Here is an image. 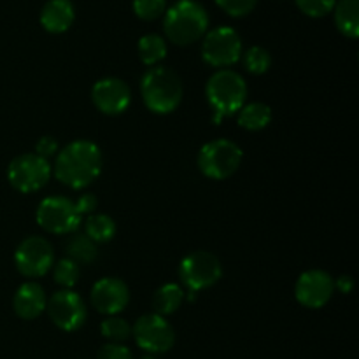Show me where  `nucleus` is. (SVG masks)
I'll use <instances>...</instances> for the list:
<instances>
[{"label": "nucleus", "instance_id": "nucleus-5", "mask_svg": "<svg viewBox=\"0 0 359 359\" xmlns=\"http://www.w3.org/2000/svg\"><path fill=\"white\" fill-rule=\"evenodd\" d=\"M242 158L244 153L237 144L228 139H216L200 147L196 163L205 177L212 181H223L238 170Z\"/></svg>", "mask_w": 359, "mask_h": 359}, {"label": "nucleus", "instance_id": "nucleus-22", "mask_svg": "<svg viewBox=\"0 0 359 359\" xmlns=\"http://www.w3.org/2000/svg\"><path fill=\"white\" fill-rule=\"evenodd\" d=\"M116 231H118V228H116L114 219L107 214H91L84 223V235L90 237L97 245L111 242Z\"/></svg>", "mask_w": 359, "mask_h": 359}, {"label": "nucleus", "instance_id": "nucleus-7", "mask_svg": "<svg viewBox=\"0 0 359 359\" xmlns=\"http://www.w3.org/2000/svg\"><path fill=\"white\" fill-rule=\"evenodd\" d=\"M35 219L48 233L70 235L79 230L83 217L77 214L74 200L67 196H48L39 203Z\"/></svg>", "mask_w": 359, "mask_h": 359}, {"label": "nucleus", "instance_id": "nucleus-18", "mask_svg": "<svg viewBox=\"0 0 359 359\" xmlns=\"http://www.w3.org/2000/svg\"><path fill=\"white\" fill-rule=\"evenodd\" d=\"M184 298L186 293L179 284L167 283L154 291L151 305H153L154 314L163 316L165 318V316H170L174 314V312H177L179 309H181Z\"/></svg>", "mask_w": 359, "mask_h": 359}, {"label": "nucleus", "instance_id": "nucleus-28", "mask_svg": "<svg viewBox=\"0 0 359 359\" xmlns=\"http://www.w3.org/2000/svg\"><path fill=\"white\" fill-rule=\"evenodd\" d=\"M298 9L311 18H325L335 7L337 0H294Z\"/></svg>", "mask_w": 359, "mask_h": 359}, {"label": "nucleus", "instance_id": "nucleus-2", "mask_svg": "<svg viewBox=\"0 0 359 359\" xmlns=\"http://www.w3.org/2000/svg\"><path fill=\"white\" fill-rule=\"evenodd\" d=\"M209 28V14L196 0H177L163 14L165 37L177 46L200 41Z\"/></svg>", "mask_w": 359, "mask_h": 359}, {"label": "nucleus", "instance_id": "nucleus-34", "mask_svg": "<svg viewBox=\"0 0 359 359\" xmlns=\"http://www.w3.org/2000/svg\"><path fill=\"white\" fill-rule=\"evenodd\" d=\"M142 359H154V356H153V354H147V356H144Z\"/></svg>", "mask_w": 359, "mask_h": 359}, {"label": "nucleus", "instance_id": "nucleus-9", "mask_svg": "<svg viewBox=\"0 0 359 359\" xmlns=\"http://www.w3.org/2000/svg\"><path fill=\"white\" fill-rule=\"evenodd\" d=\"M132 337L135 344L147 354H163L174 347L175 332L174 326L154 312L140 316L132 326Z\"/></svg>", "mask_w": 359, "mask_h": 359}, {"label": "nucleus", "instance_id": "nucleus-33", "mask_svg": "<svg viewBox=\"0 0 359 359\" xmlns=\"http://www.w3.org/2000/svg\"><path fill=\"white\" fill-rule=\"evenodd\" d=\"M333 283H335V290H339L344 294H349L354 290V279L351 276H340Z\"/></svg>", "mask_w": 359, "mask_h": 359}, {"label": "nucleus", "instance_id": "nucleus-30", "mask_svg": "<svg viewBox=\"0 0 359 359\" xmlns=\"http://www.w3.org/2000/svg\"><path fill=\"white\" fill-rule=\"evenodd\" d=\"M98 359H133L132 351L125 344H104L98 351Z\"/></svg>", "mask_w": 359, "mask_h": 359}, {"label": "nucleus", "instance_id": "nucleus-23", "mask_svg": "<svg viewBox=\"0 0 359 359\" xmlns=\"http://www.w3.org/2000/svg\"><path fill=\"white\" fill-rule=\"evenodd\" d=\"M137 53L144 65L156 67L167 56V42L158 34H146L139 39Z\"/></svg>", "mask_w": 359, "mask_h": 359}, {"label": "nucleus", "instance_id": "nucleus-6", "mask_svg": "<svg viewBox=\"0 0 359 359\" xmlns=\"http://www.w3.org/2000/svg\"><path fill=\"white\" fill-rule=\"evenodd\" d=\"M53 174L49 160H44L35 153H23L14 158L7 167V181L16 191L35 193L44 188Z\"/></svg>", "mask_w": 359, "mask_h": 359}, {"label": "nucleus", "instance_id": "nucleus-31", "mask_svg": "<svg viewBox=\"0 0 359 359\" xmlns=\"http://www.w3.org/2000/svg\"><path fill=\"white\" fill-rule=\"evenodd\" d=\"M58 151H60V146H58V140H56L55 137L44 135L37 140V144H35V154H39V156L44 158V160H49V158L56 156Z\"/></svg>", "mask_w": 359, "mask_h": 359}, {"label": "nucleus", "instance_id": "nucleus-19", "mask_svg": "<svg viewBox=\"0 0 359 359\" xmlns=\"http://www.w3.org/2000/svg\"><path fill=\"white\" fill-rule=\"evenodd\" d=\"M272 121V109L263 102H251V104L242 105L237 112V123L241 128L249 132H259L266 128Z\"/></svg>", "mask_w": 359, "mask_h": 359}, {"label": "nucleus", "instance_id": "nucleus-26", "mask_svg": "<svg viewBox=\"0 0 359 359\" xmlns=\"http://www.w3.org/2000/svg\"><path fill=\"white\" fill-rule=\"evenodd\" d=\"M53 277H55V283L63 290H72L79 283L81 269L70 258H62L53 265Z\"/></svg>", "mask_w": 359, "mask_h": 359}, {"label": "nucleus", "instance_id": "nucleus-17", "mask_svg": "<svg viewBox=\"0 0 359 359\" xmlns=\"http://www.w3.org/2000/svg\"><path fill=\"white\" fill-rule=\"evenodd\" d=\"M76 9L70 0H48L41 11V25L49 34H63L72 27Z\"/></svg>", "mask_w": 359, "mask_h": 359}, {"label": "nucleus", "instance_id": "nucleus-32", "mask_svg": "<svg viewBox=\"0 0 359 359\" xmlns=\"http://www.w3.org/2000/svg\"><path fill=\"white\" fill-rule=\"evenodd\" d=\"M74 205H76L77 214L81 217L83 216H91L95 214L98 207V200L93 193H83V195L77 196V200H74Z\"/></svg>", "mask_w": 359, "mask_h": 359}, {"label": "nucleus", "instance_id": "nucleus-13", "mask_svg": "<svg viewBox=\"0 0 359 359\" xmlns=\"http://www.w3.org/2000/svg\"><path fill=\"white\" fill-rule=\"evenodd\" d=\"M335 283L325 270H307L302 273L294 286L298 304L307 309H323L333 297Z\"/></svg>", "mask_w": 359, "mask_h": 359}, {"label": "nucleus", "instance_id": "nucleus-25", "mask_svg": "<svg viewBox=\"0 0 359 359\" xmlns=\"http://www.w3.org/2000/svg\"><path fill=\"white\" fill-rule=\"evenodd\" d=\"M241 58L244 60V67L248 69V72L255 74V76L266 74L272 67V55L269 53V49L262 48V46H252L248 51L242 53Z\"/></svg>", "mask_w": 359, "mask_h": 359}, {"label": "nucleus", "instance_id": "nucleus-4", "mask_svg": "<svg viewBox=\"0 0 359 359\" xmlns=\"http://www.w3.org/2000/svg\"><path fill=\"white\" fill-rule=\"evenodd\" d=\"M205 97L214 112V123L237 114L248 98V84L238 72L221 69L209 77Z\"/></svg>", "mask_w": 359, "mask_h": 359}, {"label": "nucleus", "instance_id": "nucleus-14", "mask_svg": "<svg viewBox=\"0 0 359 359\" xmlns=\"http://www.w3.org/2000/svg\"><path fill=\"white\" fill-rule=\"evenodd\" d=\"M93 105L107 116H119L132 104V90L119 77H104L91 90Z\"/></svg>", "mask_w": 359, "mask_h": 359}, {"label": "nucleus", "instance_id": "nucleus-3", "mask_svg": "<svg viewBox=\"0 0 359 359\" xmlns=\"http://www.w3.org/2000/svg\"><path fill=\"white\" fill-rule=\"evenodd\" d=\"M140 95L154 114H170L181 105L182 81L172 69L163 65L149 67L140 79Z\"/></svg>", "mask_w": 359, "mask_h": 359}, {"label": "nucleus", "instance_id": "nucleus-24", "mask_svg": "<svg viewBox=\"0 0 359 359\" xmlns=\"http://www.w3.org/2000/svg\"><path fill=\"white\" fill-rule=\"evenodd\" d=\"M100 333L105 340L112 344H123L132 337V326L119 316H107L100 323Z\"/></svg>", "mask_w": 359, "mask_h": 359}, {"label": "nucleus", "instance_id": "nucleus-21", "mask_svg": "<svg viewBox=\"0 0 359 359\" xmlns=\"http://www.w3.org/2000/svg\"><path fill=\"white\" fill-rule=\"evenodd\" d=\"M65 252L67 258L76 262L79 266L90 265V263H93L97 259L98 245L90 237L76 231V233H70L69 241L65 244Z\"/></svg>", "mask_w": 359, "mask_h": 359}, {"label": "nucleus", "instance_id": "nucleus-12", "mask_svg": "<svg viewBox=\"0 0 359 359\" xmlns=\"http://www.w3.org/2000/svg\"><path fill=\"white\" fill-rule=\"evenodd\" d=\"M46 312L53 325L67 333L81 330L88 319L86 304L74 290H60L53 293L48 298Z\"/></svg>", "mask_w": 359, "mask_h": 359}, {"label": "nucleus", "instance_id": "nucleus-20", "mask_svg": "<svg viewBox=\"0 0 359 359\" xmlns=\"http://www.w3.org/2000/svg\"><path fill=\"white\" fill-rule=\"evenodd\" d=\"M335 25L340 34L349 39H358L359 35V0H337Z\"/></svg>", "mask_w": 359, "mask_h": 359}, {"label": "nucleus", "instance_id": "nucleus-1", "mask_svg": "<svg viewBox=\"0 0 359 359\" xmlns=\"http://www.w3.org/2000/svg\"><path fill=\"white\" fill-rule=\"evenodd\" d=\"M104 167V154L95 142L77 139L56 154L53 174L62 184L72 189L88 188L98 179Z\"/></svg>", "mask_w": 359, "mask_h": 359}, {"label": "nucleus", "instance_id": "nucleus-11", "mask_svg": "<svg viewBox=\"0 0 359 359\" xmlns=\"http://www.w3.org/2000/svg\"><path fill=\"white\" fill-rule=\"evenodd\" d=\"M14 263L21 276L37 279L46 276L55 265V249L48 238L32 235L20 242L14 251Z\"/></svg>", "mask_w": 359, "mask_h": 359}, {"label": "nucleus", "instance_id": "nucleus-27", "mask_svg": "<svg viewBox=\"0 0 359 359\" xmlns=\"http://www.w3.org/2000/svg\"><path fill=\"white\" fill-rule=\"evenodd\" d=\"M133 13L142 21H154L167 11V0H133Z\"/></svg>", "mask_w": 359, "mask_h": 359}, {"label": "nucleus", "instance_id": "nucleus-8", "mask_svg": "<svg viewBox=\"0 0 359 359\" xmlns=\"http://www.w3.org/2000/svg\"><path fill=\"white\" fill-rule=\"evenodd\" d=\"M223 276V265L219 258L209 251H195L184 256L179 265V279L182 286L196 293L200 290L212 287Z\"/></svg>", "mask_w": 359, "mask_h": 359}, {"label": "nucleus", "instance_id": "nucleus-10", "mask_svg": "<svg viewBox=\"0 0 359 359\" xmlns=\"http://www.w3.org/2000/svg\"><path fill=\"white\" fill-rule=\"evenodd\" d=\"M242 39L231 27H217L207 32L202 42V58L216 69H226L242 56Z\"/></svg>", "mask_w": 359, "mask_h": 359}, {"label": "nucleus", "instance_id": "nucleus-15", "mask_svg": "<svg viewBox=\"0 0 359 359\" xmlns=\"http://www.w3.org/2000/svg\"><path fill=\"white\" fill-rule=\"evenodd\" d=\"M91 305L104 316H118L130 304V290L118 277H102L91 287Z\"/></svg>", "mask_w": 359, "mask_h": 359}, {"label": "nucleus", "instance_id": "nucleus-16", "mask_svg": "<svg viewBox=\"0 0 359 359\" xmlns=\"http://www.w3.org/2000/svg\"><path fill=\"white\" fill-rule=\"evenodd\" d=\"M46 305H48V294H46L44 287L34 280L23 283L14 293V312L18 318L25 319V321L39 318L46 311Z\"/></svg>", "mask_w": 359, "mask_h": 359}, {"label": "nucleus", "instance_id": "nucleus-29", "mask_svg": "<svg viewBox=\"0 0 359 359\" xmlns=\"http://www.w3.org/2000/svg\"><path fill=\"white\" fill-rule=\"evenodd\" d=\"M216 4L230 16L242 18L255 9L258 0H216Z\"/></svg>", "mask_w": 359, "mask_h": 359}]
</instances>
